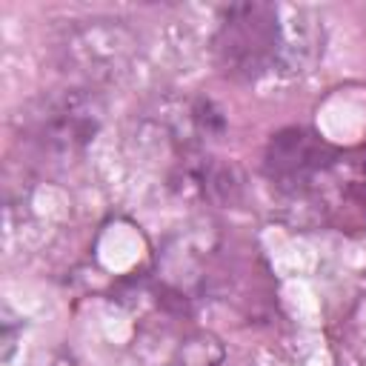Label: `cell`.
<instances>
[{"instance_id": "1", "label": "cell", "mask_w": 366, "mask_h": 366, "mask_svg": "<svg viewBox=\"0 0 366 366\" xmlns=\"http://www.w3.org/2000/svg\"><path fill=\"white\" fill-rule=\"evenodd\" d=\"M214 63L232 80L269 74L283 54V26L269 3H234L223 9L214 31Z\"/></svg>"}, {"instance_id": "2", "label": "cell", "mask_w": 366, "mask_h": 366, "mask_svg": "<svg viewBox=\"0 0 366 366\" xmlns=\"http://www.w3.org/2000/svg\"><path fill=\"white\" fill-rule=\"evenodd\" d=\"M266 174L286 194H306L335 166V149L309 129H283L266 146Z\"/></svg>"}, {"instance_id": "3", "label": "cell", "mask_w": 366, "mask_h": 366, "mask_svg": "<svg viewBox=\"0 0 366 366\" xmlns=\"http://www.w3.org/2000/svg\"><path fill=\"white\" fill-rule=\"evenodd\" d=\"M97 132V109L89 97L69 92L63 97L43 100L40 112L31 117V137L46 149L49 154L71 157L80 152L92 134Z\"/></svg>"}]
</instances>
